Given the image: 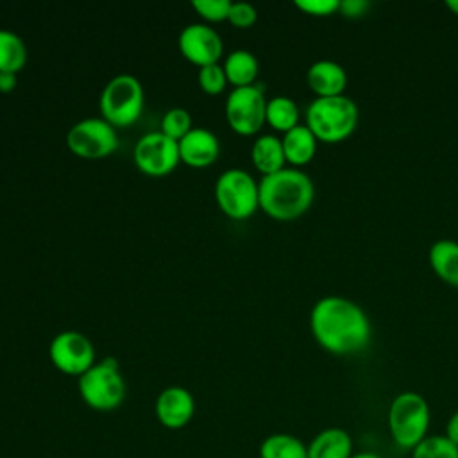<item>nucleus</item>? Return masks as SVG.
Segmentation results:
<instances>
[{
	"label": "nucleus",
	"mask_w": 458,
	"mask_h": 458,
	"mask_svg": "<svg viewBox=\"0 0 458 458\" xmlns=\"http://www.w3.org/2000/svg\"><path fill=\"white\" fill-rule=\"evenodd\" d=\"M259 184V208L276 220H295L304 215L313 199L315 186L299 168H281L263 175Z\"/></svg>",
	"instance_id": "nucleus-2"
},
{
	"label": "nucleus",
	"mask_w": 458,
	"mask_h": 458,
	"mask_svg": "<svg viewBox=\"0 0 458 458\" xmlns=\"http://www.w3.org/2000/svg\"><path fill=\"white\" fill-rule=\"evenodd\" d=\"M215 199L227 216L243 220L259 206V184L249 172L227 168L215 182Z\"/></svg>",
	"instance_id": "nucleus-7"
},
{
	"label": "nucleus",
	"mask_w": 458,
	"mask_h": 458,
	"mask_svg": "<svg viewBox=\"0 0 458 458\" xmlns=\"http://www.w3.org/2000/svg\"><path fill=\"white\" fill-rule=\"evenodd\" d=\"M358 123L360 109L345 95L315 98L306 109V127L318 141H344L356 131Z\"/></svg>",
	"instance_id": "nucleus-3"
},
{
	"label": "nucleus",
	"mask_w": 458,
	"mask_h": 458,
	"mask_svg": "<svg viewBox=\"0 0 458 458\" xmlns=\"http://www.w3.org/2000/svg\"><path fill=\"white\" fill-rule=\"evenodd\" d=\"M456 242H458V240H456Z\"/></svg>",
	"instance_id": "nucleus-35"
},
{
	"label": "nucleus",
	"mask_w": 458,
	"mask_h": 458,
	"mask_svg": "<svg viewBox=\"0 0 458 458\" xmlns=\"http://www.w3.org/2000/svg\"><path fill=\"white\" fill-rule=\"evenodd\" d=\"M250 157L254 166L263 174H274L284 168L286 157L283 150V141L274 134H261L250 148Z\"/></svg>",
	"instance_id": "nucleus-19"
},
{
	"label": "nucleus",
	"mask_w": 458,
	"mask_h": 458,
	"mask_svg": "<svg viewBox=\"0 0 458 458\" xmlns=\"http://www.w3.org/2000/svg\"><path fill=\"white\" fill-rule=\"evenodd\" d=\"M306 81L317 98L340 97L347 88V72L336 61L320 59L308 68Z\"/></svg>",
	"instance_id": "nucleus-15"
},
{
	"label": "nucleus",
	"mask_w": 458,
	"mask_h": 458,
	"mask_svg": "<svg viewBox=\"0 0 458 458\" xmlns=\"http://www.w3.org/2000/svg\"><path fill=\"white\" fill-rule=\"evenodd\" d=\"M351 458H381V456L377 453H372V451H358Z\"/></svg>",
	"instance_id": "nucleus-33"
},
{
	"label": "nucleus",
	"mask_w": 458,
	"mask_h": 458,
	"mask_svg": "<svg viewBox=\"0 0 458 458\" xmlns=\"http://www.w3.org/2000/svg\"><path fill=\"white\" fill-rule=\"evenodd\" d=\"M191 131V116L190 111L184 107H172L163 114L161 120V132L168 138L179 141Z\"/></svg>",
	"instance_id": "nucleus-25"
},
{
	"label": "nucleus",
	"mask_w": 458,
	"mask_h": 458,
	"mask_svg": "<svg viewBox=\"0 0 458 458\" xmlns=\"http://www.w3.org/2000/svg\"><path fill=\"white\" fill-rule=\"evenodd\" d=\"M258 70H259V64L256 55L245 48L233 50L224 61L225 77L229 82L234 84V88L254 84Z\"/></svg>",
	"instance_id": "nucleus-21"
},
{
	"label": "nucleus",
	"mask_w": 458,
	"mask_h": 458,
	"mask_svg": "<svg viewBox=\"0 0 458 458\" xmlns=\"http://www.w3.org/2000/svg\"><path fill=\"white\" fill-rule=\"evenodd\" d=\"M267 100L261 82L250 86H238L227 95L225 116L231 129L238 134L249 136L261 129L265 123Z\"/></svg>",
	"instance_id": "nucleus-8"
},
{
	"label": "nucleus",
	"mask_w": 458,
	"mask_h": 458,
	"mask_svg": "<svg viewBox=\"0 0 458 458\" xmlns=\"http://www.w3.org/2000/svg\"><path fill=\"white\" fill-rule=\"evenodd\" d=\"M220 152L218 138L204 127H191V131L179 140V157L190 166L211 165Z\"/></svg>",
	"instance_id": "nucleus-14"
},
{
	"label": "nucleus",
	"mask_w": 458,
	"mask_h": 458,
	"mask_svg": "<svg viewBox=\"0 0 458 458\" xmlns=\"http://www.w3.org/2000/svg\"><path fill=\"white\" fill-rule=\"evenodd\" d=\"M352 454V437L338 426L318 431L308 444V458H351Z\"/></svg>",
	"instance_id": "nucleus-16"
},
{
	"label": "nucleus",
	"mask_w": 458,
	"mask_h": 458,
	"mask_svg": "<svg viewBox=\"0 0 458 458\" xmlns=\"http://www.w3.org/2000/svg\"><path fill=\"white\" fill-rule=\"evenodd\" d=\"M179 141L161 131L143 134L134 147V163L147 175H165L179 163Z\"/></svg>",
	"instance_id": "nucleus-11"
},
{
	"label": "nucleus",
	"mask_w": 458,
	"mask_h": 458,
	"mask_svg": "<svg viewBox=\"0 0 458 458\" xmlns=\"http://www.w3.org/2000/svg\"><path fill=\"white\" fill-rule=\"evenodd\" d=\"M191 5L208 21L227 20L231 9L229 0H191Z\"/></svg>",
	"instance_id": "nucleus-27"
},
{
	"label": "nucleus",
	"mask_w": 458,
	"mask_h": 458,
	"mask_svg": "<svg viewBox=\"0 0 458 458\" xmlns=\"http://www.w3.org/2000/svg\"><path fill=\"white\" fill-rule=\"evenodd\" d=\"M50 361L55 369L68 376H82L95 365V347L88 336L79 331L66 329L57 333L48 347Z\"/></svg>",
	"instance_id": "nucleus-10"
},
{
	"label": "nucleus",
	"mask_w": 458,
	"mask_h": 458,
	"mask_svg": "<svg viewBox=\"0 0 458 458\" xmlns=\"http://www.w3.org/2000/svg\"><path fill=\"white\" fill-rule=\"evenodd\" d=\"M258 18L256 7L249 2H231V9H229V16L227 20L236 25V27H250Z\"/></svg>",
	"instance_id": "nucleus-28"
},
{
	"label": "nucleus",
	"mask_w": 458,
	"mask_h": 458,
	"mask_svg": "<svg viewBox=\"0 0 458 458\" xmlns=\"http://www.w3.org/2000/svg\"><path fill=\"white\" fill-rule=\"evenodd\" d=\"M411 458H458V445L445 435H428L411 449Z\"/></svg>",
	"instance_id": "nucleus-24"
},
{
	"label": "nucleus",
	"mask_w": 458,
	"mask_h": 458,
	"mask_svg": "<svg viewBox=\"0 0 458 458\" xmlns=\"http://www.w3.org/2000/svg\"><path fill=\"white\" fill-rule=\"evenodd\" d=\"M79 394L91 410H116L125 399V379L118 361L113 356L95 361V365L79 376Z\"/></svg>",
	"instance_id": "nucleus-5"
},
{
	"label": "nucleus",
	"mask_w": 458,
	"mask_h": 458,
	"mask_svg": "<svg viewBox=\"0 0 458 458\" xmlns=\"http://www.w3.org/2000/svg\"><path fill=\"white\" fill-rule=\"evenodd\" d=\"M295 5L311 16H329L340 9V0H295Z\"/></svg>",
	"instance_id": "nucleus-29"
},
{
	"label": "nucleus",
	"mask_w": 458,
	"mask_h": 458,
	"mask_svg": "<svg viewBox=\"0 0 458 458\" xmlns=\"http://www.w3.org/2000/svg\"><path fill=\"white\" fill-rule=\"evenodd\" d=\"M454 445H458V410L447 419L445 433H444Z\"/></svg>",
	"instance_id": "nucleus-31"
},
{
	"label": "nucleus",
	"mask_w": 458,
	"mask_h": 458,
	"mask_svg": "<svg viewBox=\"0 0 458 458\" xmlns=\"http://www.w3.org/2000/svg\"><path fill=\"white\" fill-rule=\"evenodd\" d=\"M195 415V399L184 386H166L156 399V417L166 429H181Z\"/></svg>",
	"instance_id": "nucleus-13"
},
{
	"label": "nucleus",
	"mask_w": 458,
	"mask_h": 458,
	"mask_svg": "<svg viewBox=\"0 0 458 458\" xmlns=\"http://www.w3.org/2000/svg\"><path fill=\"white\" fill-rule=\"evenodd\" d=\"M66 143L73 154L86 159H100L118 147L116 129L104 118L89 116L73 123L66 134Z\"/></svg>",
	"instance_id": "nucleus-9"
},
{
	"label": "nucleus",
	"mask_w": 458,
	"mask_h": 458,
	"mask_svg": "<svg viewBox=\"0 0 458 458\" xmlns=\"http://www.w3.org/2000/svg\"><path fill=\"white\" fill-rule=\"evenodd\" d=\"M177 43H179L181 54L188 61L199 66L218 63L224 52V43L220 34L206 23L186 25L181 30Z\"/></svg>",
	"instance_id": "nucleus-12"
},
{
	"label": "nucleus",
	"mask_w": 458,
	"mask_h": 458,
	"mask_svg": "<svg viewBox=\"0 0 458 458\" xmlns=\"http://www.w3.org/2000/svg\"><path fill=\"white\" fill-rule=\"evenodd\" d=\"M27 48L23 39L7 29H0V72L16 73L25 66Z\"/></svg>",
	"instance_id": "nucleus-23"
},
{
	"label": "nucleus",
	"mask_w": 458,
	"mask_h": 458,
	"mask_svg": "<svg viewBox=\"0 0 458 458\" xmlns=\"http://www.w3.org/2000/svg\"><path fill=\"white\" fill-rule=\"evenodd\" d=\"M445 7H447L453 14L458 16V0H447V2H445Z\"/></svg>",
	"instance_id": "nucleus-34"
},
{
	"label": "nucleus",
	"mask_w": 458,
	"mask_h": 458,
	"mask_svg": "<svg viewBox=\"0 0 458 458\" xmlns=\"http://www.w3.org/2000/svg\"><path fill=\"white\" fill-rule=\"evenodd\" d=\"M227 77L224 72V66H220L218 63L213 64H206L199 68V84L206 93L216 95L225 88Z\"/></svg>",
	"instance_id": "nucleus-26"
},
{
	"label": "nucleus",
	"mask_w": 458,
	"mask_h": 458,
	"mask_svg": "<svg viewBox=\"0 0 458 458\" xmlns=\"http://www.w3.org/2000/svg\"><path fill=\"white\" fill-rule=\"evenodd\" d=\"M431 410L428 401L417 392L397 394L386 413V424L397 447L411 451L428 437Z\"/></svg>",
	"instance_id": "nucleus-4"
},
{
	"label": "nucleus",
	"mask_w": 458,
	"mask_h": 458,
	"mask_svg": "<svg viewBox=\"0 0 458 458\" xmlns=\"http://www.w3.org/2000/svg\"><path fill=\"white\" fill-rule=\"evenodd\" d=\"M259 458H308V444L290 433L265 437L258 449Z\"/></svg>",
	"instance_id": "nucleus-20"
},
{
	"label": "nucleus",
	"mask_w": 458,
	"mask_h": 458,
	"mask_svg": "<svg viewBox=\"0 0 458 458\" xmlns=\"http://www.w3.org/2000/svg\"><path fill=\"white\" fill-rule=\"evenodd\" d=\"M310 329L322 349L344 356L363 351L372 335L367 313L340 295H327L313 304Z\"/></svg>",
	"instance_id": "nucleus-1"
},
{
	"label": "nucleus",
	"mask_w": 458,
	"mask_h": 458,
	"mask_svg": "<svg viewBox=\"0 0 458 458\" xmlns=\"http://www.w3.org/2000/svg\"><path fill=\"white\" fill-rule=\"evenodd\" d=\"M370 7L369 2L365 0H344L340 2V13L347 18H358V16H363V13Z\"/></svg>",
	"instance_id": "nucleus-30"
},
{
	"label": "nucleus",
	"mask_w": 458,
	"mask_h": 458,
	"mask_svg": "<svg viewBox=\"0 0 458 458\" xmlns=\"http://www.w3.org/2000/svg\"><path fill=\"white\" fill-rule=\"evenodd\" d=\"M14 86H16V73L0 72V91H2V93L13 91Z\"/></svg>",
	"instance_id": "nucleus-32"
},
{
	"label": "nucleus",
	"mask_w": 458,
	"mask_h": 458,
	"mask_svg": "<svg viewBox=\"0 0 458 458\" xmlns=\"http://www.w3.org/2000/svg\"><path fill=\"white\" fill-rule=\"evenodd\" d=\"M100 113L113 127H125L138 120L143 109V86L131 73L114 75L100 93Z\"/></svg>",
	"instance_id": "nucleus-6"
},
{
	"label": "nucleus",
	"mask_w": 458,
	"mask_h": 458,
	"mask_svg": "<svg viewBox=\"0 0 458 458\" xmlns=\"http://www.w3.org/2000/svg\"><path fill=\"white\" fill-rule=\"evenodd\" d=\"M428 258L437 277L458 288V242L449 238L437 240L429 247Z\"/></svg>",
	"instance_id": "nucleus-17"
},
{
	"label": "nucleus",
	"mask_w": 458,
	"mask_h": 458,
	"mask_svg": "<svg viewBox=\"0 0 458 458\" xmlns=\"http://www.w3.org/2000/svg\"><path fill=\"white\" fill-rule=\"evenodd\" d=\"M265 122L272 125L276 131L286 132L295 125H299V107L290 97H284V95L274 97L267 100Z\"/></svg>",
	"instance_id": "nucleus-22"
},
{
	"label": "nucleus",
	"mask_w": 458,
	"mask_h": 458,
	"mask_svg": "<svg viewBox=\"0 0 458 458\" xmlns=\"http://www.w3.org/2000/svg\"><path fill=\"white\" fill-rule=\"evenodd\" d=\"M281 141H283L284 157L293 166L308 165L315 157L318 140L306 125L299 123L293 129L286 131L284 136L281 138Z\"/></svg>",
	"instance_id": "nucleus-18"
}]
</instances>
